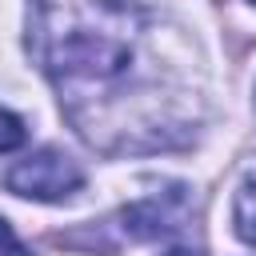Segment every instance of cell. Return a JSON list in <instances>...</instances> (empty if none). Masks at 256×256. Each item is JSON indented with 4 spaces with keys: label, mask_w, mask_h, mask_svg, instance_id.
Listing matches in <instances>:
<instances>
[{
    "label": "cell",
    "mask_w": 256,
    "mask_h": 256,
    "mask_svg": "<svg viewBox=\"0 0 256 256\" xmlns=\"http://www.w3.org/2000/svg\"><path fill=\"white\" fill-rule=\"evenodd\" d=\"M28 44L92 148L160 152L192 136V60L156 0H32Z\"/></svg>",
    "instance_id": "6da1fadb"
},
{
    "label": "cell",
    "mask_w": 256,
    "mask_h": 256,
    "mask_svg": "<svg viewBox=\"0 0 256 256\" xmlns=\"http://www.w3.org/2000/svg\"><path fill=\"white\" fill-rule=\"evenodd\" d=\"M4 184H8L16 196H28V200H64V196L80 192L84 172H80V164L68 160L64 152L40 148V152H32L28 160H20V164L4 176Z\"/></svg>",
    "instance_id": "7a4b0ae2"
},
{
    "label": "cell",
    "mask_w": 256,
    "mask_h": 256,
    "mask_svg": "<svg viewBox=\"0 0 256 256\" xmlns=\"http://www.w3.org/2000/svg\"><path fill=\"white\" fill-rule=\"evenodd\" d=\"M180 192V188H176ZM152 196V200H140V204H132V208H124V228L132 232V236H140V240H156V236H168L172 228H180L176 224V204H180V196Z\"/></svg>",
    "instance_id": "3957f363"
},
{
    "label": "cell",
    "mask_w": 256,
    "mask_h": 256,
    "mask_svg": "<svg viewBox=\"0 0 256 256\" xmlns=\"http://www.w3.org/2000/svg\"><path fill=\"white\" fill-rule=\"evenodd\" d=\"M232 224H236V236L244 244H256V172H248L244 184H240V192H236Z\"/></svg>",
    "instance_id": "277c9868"
},
{
    "label": "cell",
    "mask_w": 256,
    "mask_h": 256,
    "mask_svg": "<svg viewBox=\"0 0 256 256\" xmlns=\"http://www.w3.org/2000/svg\"><path fill=\"white\" fill-rule=\"evenodd\" d=\"M24 144V120L8 108H0V156L4 152H16Z\"/></svg>",
    "instance_id": "5b68a950"
},
{
    "label": "cell",
    "mask_w": 256,
    "mask_h": 256,
    "mask_svg": "<svg viewBox=\"0 0 256 256\" xmlns=\"http://www.w3.org/2000/svg\"><path fill=\"white\" fill-rule=\"evenodd\" d=\"M0 256H28V248L16 240V232L8 228V220L0 216Z\"/></svg>",
    "instance_id": "8992f818"
}]
</instances>
